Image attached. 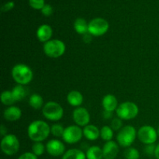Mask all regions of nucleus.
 <instances>
[{
  "label": "nucleus",
  "instance_id": "nucleus-4",
  "mask_svg": "<svg viewBox=\"0 0 159 159\" xmlns=\"http://www.w3.org/2000/svg\"><path fill=\"white\" fill-rule=\"evenodd\" d=\"M137 137L136 129L130 125L122 127L116 135L118 144L123 148H129L134 142Z\"/></svg>",
  "mask_w": 159,
  "mask_h": 159
},
{
  "label": "nucleus",
  "instance_id": "nucleus-17",
  "mask_svg": "<svg viewBox=\"0 0 159 159\" xmlns=\"http://www.w3.org/2000/svg\"><path fill=\"white\" fill-rule=\"evenodd\" d=\"M83 136L89 141H96L100 136V130L96 126L89 124L84 127Z\"/></svg>",
  "mask_w": 159,
  "mask_h": 159
},
{
  "label": "nucleus",
  "instance_id": "nucleus-29",
  "mask_svg": "<svg viewBox=\"0 0 159 159\" xmlns=\"http://www.w3.org/2000/svg\"><path fill=\"white\" fill-rule=\"evenodd\" d=\"M30 6L35 9L41 10L44 6V0H29Z\"/></svg>",
  "mask_w": 159,
  "mask_h": 159
},
{
  "label": "nucleus",
  "instance_id": "nucleus-18",
  "mask_svg": "<svg viewBox=\"0 0 159 159\" xmlns=\"http://www.w3.org/2000/svg\"><path fill=\"white\" fill-rule=\"evenodd\" d=\"M67 100L71 106L79 107L83 102V96L82 93L76 90H72L67 96Z\"/></svg>",
  "mask_w": 159,
  "mask_h": 159
},
{
  "label": "nucleus",
  "instance_id": "nucleus-27",
  "mask_svg": "<svg viewBox=\"0 0 159 159\" xmlns=\"http://www.w3.org/2000/svg\"><path fill=\"white\" fill-rule=\"evenodd\" d=\"M45 149H46V147L42 142H34L32 146V152L37 157L41 156L44 153Z\"/></svg>",
  "mask_w": 159,
  "mask_h": 159
},
{
  "label": "nucleus",
  "instance_id": "nucleus-20",
  "mask_svg": "<svg viewBox=\"0 0 159 159\" xmlns=\"http://www.w3.org/2000/svg\"><path fill=\"white\" fill-rule=\"evenodd\" d=\"M62 159H87L86 155L80 149L72 148L65 152L62 155Z\"/></svg>",
  "mask_w": 159,
  "mask_h": 159
},
{
  "label": "nucleus",
  "instance_id": "nucleus-8",
  "mask_svg": "<svg viewBox=\"0 0 159 159\" xmlns=\"http://www.w3.org/2000/svg\"><path fill=\"white\" fill-rule=\"evenodd\" d=\"M109 23L103 18H95L89 23V34L93 37H100L108 31Z\"/></svg>",
  "mask_w": 159,
  "mask_h": 159
},
{
  "label": "nucleus",
  "instance_id": "nucleus-9",
  "mask_svg": "<svg viewBox=\"0 0 159 159\" xmlns=\"http://www.w3.org/2000/svg\"><path fill=\"white\" fill-rule=\"evenodd\" d=\"M158 133L153 127L148 125L140 127L138 131V138L144 144H154L158 139Z\"/></svg>",
  "mask_w": 159,
  "mask_h": 159
},
{
  "label": "nucleus",
  "instance_id": "nucleus-10",
  "mask_svg": "<svg viewBox=\"0 0 159 159\" xmlns=\"http://www.w3.org/2000/svg\"><path fill=\"white\" fill-rule=\"evenodd\" d=\"M83 136V130L78 125H71L65 128L62 138L64 141L69 144L79 142Z\"/></svg>",
  "mask_w": 159,
  "mask_h": 159
},
{
  "label": "nucleus",
  "instance_id": "nucleus-1",
  "mask_svg": "<svg viewBox=\"0 0 159 159\" xmlns=\"http://www.w3.org/2000/svg\"><path fill=\"white\" fill-rule=\"evenodd\" d=\"M51 133L50 126L45 121L35 120L30 123L27 128L28 137L34 142H42Z\"/></svg>",
  "mask_w": 159,
  "mask_h": 159
},
{
  "label": "nucleus",
  "instance_id": "nucleus-32",
  "mask_svg": "<svg viewBox=\"0 0 159 159\" xmlns=\"http://www.w3.org/2000/svg\"><path fill=\"white\" fill-rule=\"evenodd\" d=\"M41 12L45 16H50L53 13V8L51 5L46 4L41 9Z\"/></svg>",
  "mask_w": 159,
  "mask_h": 159
},
{
  "label": "nucleus",
  "instance_id": "nucleus-5",
  "mask_svg": "<svg viewBox=\"0 0 159 159\" xmlns=\"http://www.w3.org/2000/svg\"><path fill=\"white\" fill-rule=\"evenodd\" d=\"M139 113L138 105L133 102H124L118 106L116 110L117 117L124 120H130L136 117Z\"/></svg>",
  "mask_w": 159,
  "mask_h": 159
},
{
  "label": "nucleus",
  "instance_id": "nucleus-19",
  "mask_svg": "<svg viewBox=\"0 0 159 159\" xmlns=\"http://www.w3.org/2000/svg\"><path fill=\"white\" fill-rule=\"evenodd\" d=\"M75 30L81 35H85L89 34V23L83 18L76 19L74 23Z\"/></svg>",
  "mask_w": 159,
  "mask_h": 159
},
{
  "label": "nucleus",
  "instance_id": "nucleus-25",
  "mask_svg": "<svg viewBox=\"0 0 159 159\" xmlns=\"http://www.w3.org/2000/svg\"><path fill=\"white\" fill-rule=\"evenodd\" d=\"M100 137L105 141H112V138H113V130L112 127L109 126L102 127L100 130Z\"/></svg>",
  "mask_w": 159,
  "mask_h": 159
},
{
  "label": "nucleus",
  "instance_id": "nucleus-28",
  "mask_svg": "<svg viewBox=\"0 0 159 159\" xmlns=\"http://www.w3.org/2000/svg\"><path fill=\"white\" fill-rule=\"evenodd\" d=\"M64 131H65V128L61 124H54L51 127V133L52 134L53 136L56 137V138H62L64 134Z\"/></svg>",
  "mask_w": 159,
  "mask_h": 159
},
{
  "label": "nucleus",
  "instance_id": "nucleus-13",
  "mask_svg": "<svg viewBox=\"0 0 159 159\" xmlns=\"http://www.w3.org/2000/svg\"><path fill=\"white\" fill-rule=\"evenodd\" d=\"M119 152V147L117 143L113 141H107L102 147L103 158L114 159L117 156Z\"/></svg>",
  "mask_w": 159,
  "mask_h": 159
},
{
  "label": "nucleus",
  "instance_id": "nucleus-2",
  "mask_svg": "<svg viewBox=\"0 0 159 159\" xmlns=\"http://www.w3.org/2000/svg\"><path fill=\"white\" fill-rule=\"evenodd\" d=\"M12 77L18 85H27L33 80L34 74L29 66L24 64H17L12 69Z\"/></svg>",
  "mask_w": 159,
  "mask_h": 159
},
{
  "label": "nucleus",
  "instance_id": "nucleus-14",
  "mask_svg": "<svg viewBox=\"0 0 159 159\" xmlns=\"http://www.w3.org/2000/svg\"><path fill=\"white\" fill-rule=\"evenodd\" d=\"M53 35L52 28L48 24H43L37 30V37L40 42L46 43L51 40Z\"/></svg>",
  "mask_w": 159,
  "mask_h": 159
},
{
  "label": "nucleus",
  "instance_id": "nucleus-24",
  "mask_svg": "<svg viewBox=\"0 0 159 159\" xmlns=\"http://www.w3.org/2000/svg\"><path fill=\"white\" fill-rule=\"evenodd\" d=\"M1 101L4 105L9 106V107L15 103L16 100L12 96V91H8L7 90V91L2 92L1 95Z\"/></svg>",
  "mask_w": 159,
  "mask_h": 159
},
{
  "label": "nucleus",
  "instance_id": "nucleus-15",
  "mask_svg": "<svg viewBox=\"0 0 159 159\" xmlns=\"http://www.w3.org/2000/svg\"><path fill=\"white\" fill-rule=\"evenodd\" d=\"M102 105L103 107V110L106 111L113 112L116 111V109H117L118 101L116 96L111 94H108L106 95L102 99Z\"/></svg>",
  "mask_w": 159,
  "mask_h": 159
},
{
  "label": "nucleus",
  "instance_id": "nucleus-31",
  "mask_svg": "<svg viewBox=\"0 0 159 159\" xmlns=\"http://www.w3.org/2000/svg\"><path fill=\"white\" fill-rule=\"evenodd\" d=\"M155 148L156 146L154 144H147L144 148V152L148 156H152V155H155Z\"/></svg>",
  "mask_w": 159,
  "mask_h": 159
},
{
  "label": "nucleus",
  "instance_id": "nucleus-6",
  "mask_svg": "<svg viewBox=\"0 0 159 159\" xmlns=\"http://www.w3.org/2000/svg\"><path fill=\"white\" fill-rule=\"evenodd\" d=\"M42 113L43 116L49 120L58 121L63 117L64 110L60 104L51 101L43 106Z\"/></svg>",
  "mask_w": 159,
  "mask_h": 159
},
{
  "label": "nucleus",
  "instance_id": "nucleus-34",
  "mask_svg": "<svg viewBox=\"0 0 159 159\" xmlns=\"http://www.w3.org/2000/svg\"><path fill=\"white\" fill-rule=\"evenodd\" d=\"M13 7H14L13 2H8L7 3L3 5V6L2 7V12H7V11H9L10 9H12Z\"/></svg>",
  "mask_w": 159,
  "mask_h": 159
},
{
  "label": "nucleus",
  "instance_id": "nucleus-38",
  "mask_svg": "<svg viewBox=\"0 0 159 159\" xmlns=\"http://www.w3.org/2000/svg\"><path fill=\"white\" fill-rule=\"evenodd\" d=\"M155 156L157 159H159V144L156 146V148H155Z\"/></svg>",
  "mask_w": 159,
  "mask_h": 159
},
{
  "label": "nucleus",
  "instance_id": "nucleus-23",
  "mask_svg": "<svg viewBox=\"0 0 159 159\" xmlns=\"http://www.w3.org/2000/svg\"><path fill=\"white\" fill-rule=\"evenodd\" d=\"M29 104L31 107L35 110H39L43 107V98L39 94H33L29 99Z\"/></svg>",
  "mask_w": 159,
  "mask_h": 159
},
{
  "label": "nucleus",
  "instance_id": "nucleus-12",
  "mask_svg": "<svg viewBox=\"0 0 159 159\" xmlns=\"http://www.w3.org/2000/svg\"><path fill=\"white\" fill-rule=\"evenodd\" d=\"M46 150L51 156L58 157L65 153V146L60 140L52 139L47 143Z\"/></svg>",
  "mask_w": 159,
  "mask_h": 159
},
{
  "label": "nucleus",
  "instance_id": "nucleus-3",
  "mask_svg": "<svg viewBox=\"0 0 159 159\" xmlns=\"http://www.w3.org/2000/svg\"><path fill=\"white\" fill-rule=\"evenodd\" d=\"M43 52L48 57L52 58L60 57L65 54L66 46L62 40L58 39L50 40L43 44Z\"/></svg>",
  "mask_w": 159,
  "mask_h": 159
},
{
  "label": "nucleus",
  "instance_id": "nucleus-21",
  "mask_svg": "<svg viewBox=\"0 0 159 159\" xmlns=\"http://www.w3.org/2000/svg\"><path fill=\"white\" fill-rule=\"evenodd\" d=\"M86 158L87 159H102L103 158V153L102 148L99 146H91L86 151Z\"/></svg>",
  "mask_w": 159,
  "mask_h": 159
},
{
  "label": "nucleus",
  "instance_id": "nucleus-33",
  "mask_svg": "<svg viewBox=\"0 0 159 159\" xmlns=\"http://www.w3.org/2000/svg\"><path fill=\"white\" fill-rule=\"evenodd\" d=\"M18 159H37V156L33 152H25L22 154Z\"/></svg>",
  "mask_w": 159,
  "mask_h": 159
},
{
  "label": "nucleus",
  "instance_id": "nucleus-22",
  "mask_svg": "<svg viewBox=\"0 0 159 159\" xmlns=\"http://www.w3.org/2000/svg\"><path fill=\"white\" fill-rule=\"evenodd\" d=\"M12 93L16 102H18L23 100L26 97L27 95V91L23 85H16L12 89Z\"/></svg>",
  "mask_w": 159,
  "mask_h": 159
},
{
  "label": "nucleus",
  "instance_id": "nucleus-36",
  "mask_svg": "<svg viewBox=\"0 0 159 159\" xmlns=\"http://www.w3.org/2000/svg\"><path fill=\"white\" fill-rule=\"evenodd\" d=\"M92 37H93V36H92L90 34H85L83 37V40L84 41H85V43H90L92 40Z\"/></svg>",
  "mask_w": 159,
  "mask_h": 159
},
{
  "label": "nucleus",
  "instance_id": "nucleus-37",
  "mask_svg": "<svg viewBox=\"0 0 159 159\" xmlns=\"http://www.w3.org/2000/svg\"><path fill=\"white\" fill-rule=\"evenodd\" d=\"M6 132H7V129H6V127H5L4 125H2V124L1 127H0V134H1L2 136V137L6 136Z\"/></svg>",
  "mask_w": 159,
  "mask_h": 159
},
{
  "label": "nucleus",
  "instance_id": "nucleus-26",
  "mask_svg": "<svg viewBox=\"0 0 159 159\" xmlns=\"http://www.w3.org/2000/svg\"><path fill=\"white\" fill-rule=\"evenodd\" d=\"M124 155L126 159H139L140 153L138 149L135 148L129 147L124 151Z\"/></svg>",
  "mask_w": 159,
  "mask_h": 159
},
{
  "label": "nucleus",
  "instance_id": "nucleus-11",
  "mask_svg": "<svg viewBox=\"0 0 159 159\" xmlns=\"http://www.w3.org/2000/svg\"><path fill=\"white\" fill-rule=\"evenodd\" d=\"M73 120L79 127H84L89 125L90 122V114L88 110L84 107H77L75 109L72 113Z\"/></svg>",
  "mask_w": 159,
  "mask_h": 159
},
{
  "label": "nucleus",
  "instance_id": "nucleus-7",
  "mask_svg": "<svg viewBox=\"0 0 159 159\" xmlns=\"http://www.w3.org/2000/svg\"><path fill=\"white\" fill-rule=\"evenodd\" d=\"M1 149L3 153L9 156L16 155L20 150V141L16 135L6 134L1 141Z\"/></svg>",
  "mask_w": 159,
  "mask_h": 159
},
{
  "label": "nucleus",
  "instance_id": "nucleus-30",
  "mask_svg": "<svg viewBox=\"0 0 159 159\" xmlns=\"http://www.w3.org/2000/svg\"><path fill=\"white\" fill-rule=\"evenodd\" d=\"M111 127L113 130H120L122 128V120L119 117H115L112 120Z\"/></svg>",
  "mask_w": 159,
  "mask_h": 159
},
{
  "label": "nucleus",
  "instance_id": "nucleus-16",
  "mask_svg": "<svg viewBox=\"0 0 159 159\" xmlns=\"http://www.w3.org/2000/svg\"><path fill=\"white\" fill-rule=\"evenodd\" d=\"M3 116L5 119L8 121H16L21 117L22 111L19 107L10 106L4 110Z\"/></svg>",
  "mask_w": 159,
  "mask_h": 159
},
{
  "label": "nucleus",
  "instance_id": "nucleus-40",
  "mask_svg": "<svg viewBox=\"0 0 159 159\" xmlns=\"http://www.w3.org/2000/svg\"><path fill=\"white\" fill-rule=\"evenodd\" d=\"M104 159H106V158H104Z\"/></svg>",
  "mask_w": 159,
  "mask_h": 159
},
{
  "label": "nucleus",
  "instance_id": "nucleus-35",
  "mask_svg": "<svg viewBox=\"0 0 159 159\" xmlns=\"http://www.w3.org/2000/svg\"><path fill=\"white\" fill-rule=\"evenodd\" d=\"M113 112H110V111H106L104 110L103 113H102V116L105 120H109L111 119L112 116H113Z\"/></svg>",
  "mask_w": 159,
  "mask_h": 159
},
{
  "label": "nucleus",
  "instance_id": "nucleus-39",
  "mask_svg": "<svg viewBox=\"0 0 159 159\" xmlns=\"http://www.w3.org/2000/svg\"><path fill=\"white\" fill-rule=\"evenodd\" d=\"M157 133H158V136L159 137V126H158V129H157Z\"/></svg>",
  "mask_w": 159,
  "mask_h": 159
}]
</instances>
